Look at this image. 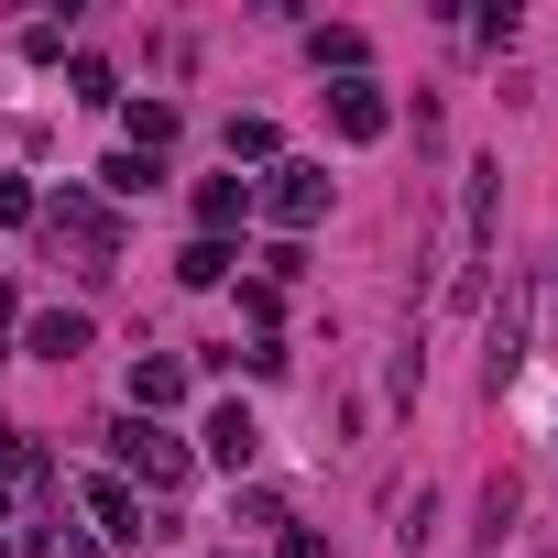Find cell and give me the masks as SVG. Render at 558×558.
I'll return each mask as SVG.
<instances>
[{"mask_svg":"<svg viewBox=\"0 0 558 558\" xmlns=\"http://www.w3.org/2000/svg\"><path fill=\"white\" fill-rule=\"evenodd\" d=\"M525 340H536V263H514V274H504V307H493V340H482V395H493V405L514 395Z\"/></svg>","mask_w":558,"mask_h":558,"instance_id":"6da1fadb","label":"cell"},{"mask_svg":"<svg viewBox=\"0 0 558 558\" xmlns=\"http://www.w3.org/2000/svg\"><path fill=\"white\" fill-rule=\"evenodd\" d=\"M110 449H121V471H143L154 493H186V471H197V460H186L154 416H121V427H110Z\"/></svg>","mask_w":558,"mask_h":558,"instance_id":"7a4b0ae2","label":"cell"},{"mask_svg":"<svg viewBox=\"0 0 558 558\" xmlns=\"http://www.w3.org/2000/svg\"><path fill=\"white\" fill-rule=\"evenodd\" d=\"M45 230H56V241H77V252H88V274H110V263H121V230H110V208H99V197H77V186L45 208Z\"/></svg>","mask_w":558,"mask_h":558,"instance_id":"3957f363","label":"cell"},{"mask_svg":"<svg viewBox=\"0 0 558 558\" xmlns=\"http://www.w3.org/2000/svg\"><path fill=\"white\" fill-rule=\"evenodd\" d=\"M252 208H274L286 230H307V219L329 208V165H274V175L252 186Z\"/></svg>","mask_w":558,"mask_h":558,"instance_id":"277c9868","label":"cell"},{"mask_svg":"<svg viewBox=\"0 0 558 558\" xmlns=\"http://www.w3.org/2000/svg\"><path fill=\"white\" fill-rule=\"evenodd\" d=\"M493 219H504V165H471V186H460V241H471V263H493Z\"/></svg>","mask_w":558,"mask_h":558,"instance_id":"5b68a950","label":"cell"},{"mask_svg":"<svg viewBox=\"0 0 558 558\" xmlns=\"http://www.w3.org/2000/svg\"><path fill=\"white\" fill-rule=\"evenodd\" d=\"M329 121H340V143H384V121H395V110H384V88H373V77H340V88H329Z\"/></svg>","mask_w":558,"mask_h":558,"instance_id":"8992f818","label":"cell"},{"mask_svg":"<svg viewBox=\"0 0 558 558\" xmlns=\"http://www.w3.org/2000/svg\"><path fill=\"white\" fill-rule=\"evenodd\" d=\"M241 219H252V175H208L197 186V241H230Z\"/></svg>","mask_w":558,"mask_h":558,"instance_id":"52a82bcc","label":"cell"},{"mask_svg":"<svg viewBox=\"0 0 558 558\" xmlns=\"http://www.w3.org/2000/svg\"><path fill=\"white\" fill-rule=\"evenodd\" d=\"M252 449H263L252 405H219V416H208V460H219V471H252Z\"/></svg>","mask_w":558,"mask_h":558,"instance_id":"ba28073f","label":"cell"},{"mask_svg":"<svg viewBox=\"0 0 558 558\" xmlns=\"http://www.w3.org/2000/svg\"><path fill=\"white\" fill-rule=\"evenodd\" d=\"M88 340H99V329H88L77 307H45V318H34V362H77Z\"/></svg>","mask_w":558,"mask_h":558,"instance_id":"9c48e42d","label":"cell"},{"mask_svg":"<svg viewBox=\"0 0 558 558\" xmlns=\"http://www.w3.org/2000/svg\"><path fill=\"white\" fill-rule=\"evenodd\" d=\"M175 395H186V362H154V351H143V362H132V405H143V416H165Z\"/></svg>","mask_w":558,"mask_h":558,"instance_id":"30bf717a","label":"cell"},{"mask_svg":"<svg viewBox=\"0 0 558 558\" xmlns=\"http://www.w3.org/2000/svg\"><path fill=\"white\" fill-rule=\"evenodd\" d=\"M88 514H99L110 536H143V493H132V482H110V471L88 482Z\"/></svg>","mask_w":558,"mask_h":558,"instance_id":"8fae6325","label":"cell"},{"mask_svg":"<svg viewBox=\"0 0 558 558\" xmlns=\"http://www.w3.org/2000/svg\"><path fill=\"white\" fill-rule=\"evenodd\" d=\"M165 143H175V99H132V154L165 165Z\"/></svg>","mask_w":558,"mask_h":558,"instance_id":"7c38bea8","label":"cell"},{"mask_svg":"<svg viewBox=\"0 0 558 558\" xmlns=\"http://www.w3.org/2000/svg\"><path fill=\"white\" fill-rule=\"evenodd\" d=\"M230 263H241L230 241H186V252H175V286H219V274H230Z\"/></svg>","mask_w":558,"mask_h":558,"instance_id":"4fadbf2b","label":"cell"},{"mask_svg":"<svg viewBox=\"0 0 558 558\" xmlns=\"http://www.w3.org/2000/svg\"><path fill=\"white\" fill-rule=\"evenodd\" d=\"M307 45H318V66H340V77H362V34H351V23H318Z\"/></svg>","mask_w":558,"mask_h":558,"instance_id":"5bb4252c","label":"cell"},{"mask_svg":"<svg viewBox=\"0 0 558 558\" xmlns=\"http://www.w3.org/2000/svg\"><path fill=\"white\" fill-rule=\"evenodd\" d=\"M66 88H77V99H88V110H110V99H121V77H110V66H99V56H66Z\"/></svg>","mask_w":558,"mask_h":558,"instance_id":"9a60e30c","label":"cell"},{"mask_svg":"<svg viewBox=\"0 0 558 558\" xmlns=\"http://www.w3.org/2000/svg\"><path fill=\"white\" fill-rule=\"evenodd\" d=\"M241 165H274V121H252V110L230 121V175H241Z\"/></svg>","mask_w":558,"mask_h":558,"instance_id":"2e32d148","label":"cell"},{"mask_svg":"<svg viewBox=\"0 0 558 558\" xmlns=\"http://www.w3.org/2000/svg\"><path fill=\"white\" fill-rule=\"evenodd\" d=\"M154 175H165V165H154V154H110V165H99V186H110V197H143V186H154Z\"/></svg>","mask_w":558,"mask_h":558,"instance_id":"e0dca14e","label":"cell"},{"mask_svg":"<svg viewBox=\"0 0 558 558\" xmlns=\"http://www.w3.org/2000/svg\"><path fill=\"white\" fill-rule=\"evenodd\" d=\"M241 318L274 329V318H286V286H274V274H252V286H241Z\"/></svg>","mask_w":558,"mask_h":558,"instance_id":"ac0fdd59","label":"cell"},{"mask_svg":"<svg viewBox=\"0 0 558 558\" xmlns=\"http://www.w3.org/2000/svg\"><path fill=\"white\" fill-rule=\"evenodd\" d=\"M34 219H45V197H34L23 175H0V230H34Z\"/></svg>","mask_w":558,"mask_h":558,"instance_id":"d6986e66","label":"cell"},{"mask_svg":"<svg viewBox=\"0 0 558 558\" xmlns=\"http://www.w3.org/2000/svg\"><path fill=\"white\" fill-rule=\"evenodd\" d=\"M12 471H34V427H12V416H0V482H12Z\"/></svg>","mask_w":558,"mask_h":558,"instance_id":"ffe728a7","label":"cell"},{"mask_svg":"<svg viewBox=\"0 0 558 558\" xmlns=\"http://www.w3.org/2000/svg\"><path fill=\"white\" fill-rule=\"evenodd\" d=\"M274 558H329V536H318V525H286V536H274Z\"/></svg>","mask_w":558,"mask_h":558,"instance_id":"44dd1931","label":"cell"},{"mask_svg":"<svg viewBox=\"0 0 558 558\" xmlns=\"http://www.w3.org/2000/svg\"><path fill=\"white\" fill-rule=\"evenodd\" d=\"M0 514H12V493H0Z\"/></svg>","mask_w":558,"mask_h":558,"instance_id":"7402d4cb","label":"cell"},{"mask_svg":"<svg viewBox=\"0 0 558 558\" xmlns=\"http://www.w3.org/2000/svg\"><path fill=\"white\" fill-rule=\"evenodd\" d=\"M547 286H558V263H547Z\"/></svg>","mask_w":558,"mask_h":558,"instance_id":"603a6c76","label":"cell"}]
</instances>
